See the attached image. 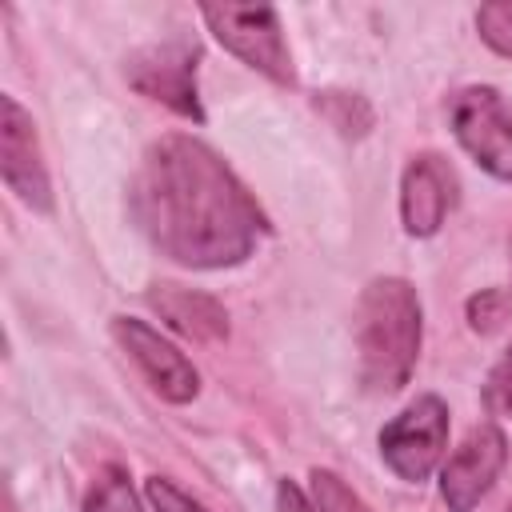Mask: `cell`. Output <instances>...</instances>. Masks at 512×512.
I'll return each mask as SVG.
<instances>
[{"label": "cell", "mask_w": 512, "mask_h": 512, "mask_svg": "<svg viewBox=\"0 0 512 512\" xmlns=\"http://www.w3.org/2000/svg\"><path fill=\"white\" fill-rule=\"evenodd\" d=\"M356 352L368 392H396L408 384L420 356V296L400 276H376L356 300Z\"/></svg>", "instance_id": "cell-2"}, {"label": "cell", "mask_w": 512, "mask_h": 512, "mask_svg": "<svg viewBox=\"0 0 512 512\" xmlns=\"http://www.w3.org/2000/svg\"><path fill=\"white\" fill-rule=\"evenodd\" d=\"M504 460H508L504 432L496 424L472 428L468 440L440 468V496H444L448 512H472L488 496V488L496 484Z\"/></svg>", "instance_id": "cell-8"}, {"label": "cell", "mask_w": 512, "mask_h": 512, "mask_svg": "<svg viewBox=\"0 0 512 512\" xmlns=\"http://www.w3.org/2000/svg\"><path fill=\"white\" fill-rule=\"evenodd\" d=\"M144 492H148V500H152V508L156 512H204V504H196L188 492H180L172 480H164V476H148L144 480Z\"/></svg>", "instance_id": "cell-17"}, {"label": "cell", "mask_w": 512, "mask_h": 512, "mask_svg": "<svg viewBox=\"0 0 512 512\" xmlns=\"http://www.w3.org/2000/svg\"><path fill=\"white\" fill-rule=\"evenodd\" d=\"M508 512H512V504H508Z\"/></svg>", "instance_id": "cell-20"}, {"label": "cell", "mask_w": 512, "mask_h": 512, "mask_svg": "<svg viewBox=\"0 0 512 512\" xmlns=\"http://www.w3.org/2000/svg\"><path fill=\"white\" fill-rule=\"evenodd\" d=\"M208 32L232 52L240 56L248 68L272 76L276 84H292V52L284 44V28L276 8L268 4H204L200 8Z\"/></svg>", "instance_id": "cell-3"}, {"label": "cell", "mask_w": 512, "mask_h": 512, "mask_svg": "<svg viewBox=\"0 0 512 512\" xmlns=\"http://www.w3.org/2000/svg\"><path fill=\"white\" fill-rule=\"evenodd\" d=\"M476 28H480V40H484L492 52L512 56V0L480 4V8H476Z\"/></svg>", "instance_id": "cell-15"}, {"label": "cell", "mask_w": 512, "mask_h": 512, "mask_svg": "<svg viewBox=\"0 0 512 512\" xmlns=\"http://www.w3.org/2000/svg\"><path fill=\"white\" fill-rule=\"evenodd\" d=\"M196 44H152L128 60V84L148 96L168 104L172 112L188 120H204L200 96H196Z\"/></svg>", "instance_id": "cell-7"}, {"label": "cell", "mask_w": 512, "mask_h": 512, "mask_svg": "<svg viewBox=\"0 0 512 512\" xmlns=\"http://www.w3.org/2000/svg\"><path fill=\"white\" fill-rule=\"evenodd\" d=\"M84 512H144V508H140L136 488L128 484V472L116 468V464H108V468H100L96 484L88 488Z\"/></svg>", "instance_id": "cell-12"}, {"label": "cell", "mask_w": 512, "mask_h": 512, "mask_svg": "<svg viewBox=\"0 0 512 512\" xmlns=\"http://www.w3.org/2000/svg\"><path fill=\"white\" fill-rule=\"evenodd\" d=\"M316 108L332 120V128H340L344 136H364L368 124H372V112L360 96H348V92H324L316 100Z\"/></svg>", "instance_id": "cell-14"}, {"label": "cell", "mask_w": 512, "mask_h": 512, "mask_svg": "<svg viewBox=\"0 0 512 512\" xmlns=\"http://www.w3.org/2000/svg\"><path fill=\"white\" fill-rule=\"evenodd\" d=\"M148 300L164 316V324H172L180 336H188L196 344H216L228 336V312L208 292L180 288V284H156V292H148Z\"/></svg>", "instance_id": "cell-11"}, {"label": "cell", "mask_w": 512, "mask_h": 512, "mask_svg": "<svg viewBox=\"0 0 512 512\" xmlns=\"http://www.w3.org/2000/svg\"><path fill=\"white\" fill-rule=\"evenodd\" d=\"M452 132L460 148L496 180L512 184V116L496 88H464L452 100Z\"/></svg>", "instance_id": "cell-5"}, {"label": "cell", "mask_w": 512, "mask_h": 512, "mask_svg": "<svg viewBox=\"0 0 512 512\" xmlns=\"http://www.w3.org/2000/svg\"><path fill=\"white\" fill-rule=\"evenodd\" d=\"M456 204V172L444 156L424 152L412 156L400 180V220L408 236H432Z\"/></svg>", "instance_id": "cell-10"}, {"label": "cell", "mask_w": 512, "mask_h": 512, "mask_svg": "<svg viewBox=\"0 0 512 512\" xmlns=\"http://www.w3.org/2000/svg\"><path fill=\"white\" fill-rule=\"evenodd\" d=\"M308 488H312V508L316 512H372L332 468H312Z\"/></svg>", "instance_id": "cell-13"}, {"label": "cell", "mask_w": 512, "mask_h": 512, "mask_svg": "<svg viewBox=\"0 0 512 512\" xmlns=\"http://www.w3.org/2000/svg\"><path fill=\"white\" fill-rule=\"evenodd\" d=\"M276 512H316V508L304 500V492L292 480H280L276 484Z\"/></svg>", "instance_id": "cell-19"}, {"label": "cell", "mask_w": 512, "mask_h": 512, "mask_svg": "<svg viewBox=\"0 0 512 512\" xmlns=\"http://www.w3.org/2000/svg\"><path fill=\"white\" fill-rule=\"evenodd\" d=\"M444 448H448V408L432 392L416 396L400 416H392L380 428V456L408 484L428 480Z\"/></svg>", "instance_id": "cell-4"}, {"label": "cell", "mask_w": 512, "mask_h": 512, "mask_svg": "<svg viewBox=\"0 0 512 512\" xmlns=\"http://www.w3.org/2000/svg\"><path fill=\"white\" fill-rule=\"evenodd\" d=\"M468 316H472V328L480 332H492L500 320H504V292H484L468 304Z\"/></svg>", "instance_id": "cell-18"}, {"label": "cell", "mask_w": 512, "mask_h": 512, "mask_svg": "<svg viewBox=\"0 0 512 512\" xmlns=\"http://www.w3.org/2000/svg\"><path fill=\"white\" fill-rule=\"evenodd\" d=\"M0 172L4 184L36 212L52 208L48 168L40 160V140L32 116L16 104V96H0Z\"/></svg>", "instance_id": "cell-9"}, {"label": "cell", "mask_w": 512, "mask_h": 512, "mask_svg": "<svg viewBox=\"0 0 512 512\" xmlns=\"http://www.w3.org/2000/svg\"><path fill=\"white\" fill-rule=\"evenodd\" d=\"M132 212L144 236L188 268H232L256 252L268 228L232 168L204 140L180 132L144 152Z\"/></svg>", "instance_id": "cell-1"}, {"label": "cell", "mask_w": 512, "mask_h": 512, "mask_svg": "<svg viewBox=\"0 0 512 512\" xmlns=\"http://www.w3.org/2000/svg\"><path fill=\"white\" fill-rule=\"evenodd\" d=\"M484 404L492 416H512V344L504 348V356L492 364L484 380Z\"/></svg>", "instance_id": "cell-16"}, {"label": "cell", "mask_w": 512, "mask_h": 512, "mask_svg": "<svg viewBox=\"0 0 512 512\" xmlns=\"http://www.w3.org/2000/svg\"><path fill=\"white\" fill-rule=\"evenodd\" d=\"M112 336L120 340V348L132 356V364L144 372V380L168 404H188L200 392V372L192 368V360L172 340H164L148 320L116 316L112 320Z\"/></svg>", "instance_id": "cell-6"}]
</instances>
